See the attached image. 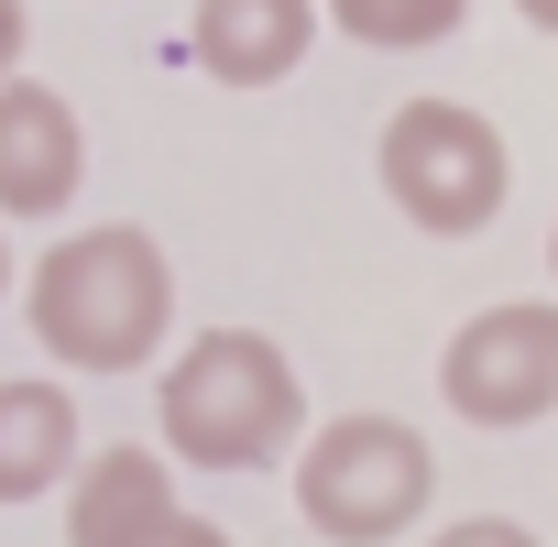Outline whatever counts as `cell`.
Returning <instances> with one entry per match:
<instances>
[{
	"mask_svg": "<svg viewBox=\"0 0 558 547\" xmlns=\"http://www.w3.org/2000/svg\"><path fill=\"white\" fill-rule=\"evenodd\" d=\"M23 318H34L45 362H66V373H154L165 340H175V263H165V241L132 230V219L66 230V241L34 263Z\"/></svg>",
	"mask_w": 558,
	"mask_h": 547,
	"instance_id": "6da1fadb",
	"label": "cell"
},
{
	"mask_svg": "<svg viewBox=\"0 0 558 547\" xmlns=\"http://www.w3.org/2000/svg\"><path fill=\"white\" fill-rule=\"evenodd\" d=\"M154 416H165V460L186 471H274L307 438V384L263 329H197L154 373Z\"/></svg>",
	"mask_w": 558,
	"mask_h": 547,
	"instance_id": "7a4b0ae2",
	"label": "cell"
},
{
	"mask_svg": "<svg viewBox=\"0 0 558 547\" xmlns=\"http://www.w3.org/2000/svg\"><path fill=\"white\" fill-rule=\"evenodd\" d=\"M427 503H438V449H427V427H405L384 405L329 416L296 449V514L329 547H395L427 525Z\"/></svg>",
	"mask_w": 558,
	"mask_h": 547,
	"instance_id": "3957f363",
	"label": "cell"
},
{
	"mask_svg": "<svg viewBox=\"0 0 558 547\" xmlns=\"http://www.w3.org/2000/svg\"><path fill=\"white\" fill-rule=\"evenodd\" d=\"M384 197L416 219V230H438V241H482L493 219H504V197H514V154H504V132L482 121V110H460V99H405L395 121H384Z\"/></svg>",
	"mask_w": 558,
	"mask_h": 547,
	"instance_id": "277c9868",
	"label": "cell"
},
{
	"mask_svg": "<svg viewBox=\"0 0 558 547\" xmlns=\"http://www.w3.org/2000/svg\"><path fill=\"white\" fill-rule=\"evenodd\" d=\"M438 394L460 427H536L558 405V307L514 296V307L460 318V340L438 351Z\"/></svg>",
	"mask_w": 558,
	"mask_h": 547,
	"instance_id": "5b68a950",
	"label": "cell"
},
{
	"mask_svg": "<svg viewBox=\"0 0 558 547\" xmlns=\"http://www.w3.org/2000/svg\"><path fill=\"white\" fill-rule=\"evenodd\" d=\"M88 186V132L56 88L0 77V219H66Z\"/></svg>",
	"mask_w": 558,
	"mask_h": 547,
	"instance_id": "8992f818",
	"label": "cell"
},
{
	"mask_svg": "<svg viewBox=\"0 0 558 547\" xmlns=\"http://www.w3.org/2000/svg\"><path fill=\"white\" fill-rule=\"evenodd\" d=\"M175 460L165 449H77L66 471V547H154L175 525Z\"/></svg>",
	"mask_w": 558,
	"mask_h": 547,
	"instance_id": "52a82bcc",
	"label": "cell"
},
{
	"mask_svg": "<svg viewBox=\"0 0 558 547\" xmlns=\"http://www.w3.org/2000/svg\"><path fill=\"white\" fill-rule=\"evenodd\" d=\"M307 45H318V0H197V23H186V56H197L219 88L296 77Z\"/></svg>",
	"mask_w": 558,
	"mask_h": 547,
	"instance_id": "ba28073f",
	"label": "cell"
},
{
	"mask_svg": "<svg viewBox=\"0 0 558 547\" xmlns=\"http://www.w3.org/2000/svg\"><path fill=\"white\" fill-rule=\"evenodd\" d=\"M77 471V394L45 373H0V503L66 493Z\"/></svg>",
	"mask_w": 558,
	"mask_h": 547,
	"instance_id": "9c48e42d",
	"label": "cell"
},
{
	"mask_svg": "<svg viewBox=\"0 0 558 547\" xmlns=\"http://www.w3.org/2000/svg\"><path fill=\"white\" fill-rule=\"evenodd\" d=\"M318 23H340L373 56H427V45H449L471 23V0H318Z\"/></svg>",
	"mask_w": 558,
	"mask_h": 547,
	"instance_id": "30bf717a",
	"label": "cell"
},
{
	"mask_svg": "<svg viewBox=\"0 0 558 547\" xmlns=\"http://www.w3.org/2000/svg\"><path fill=\"white\" fill-rule=\"evenodd\" d=\"M427 547H547L536 525H514V514H460V525H438Z\"/></svg>",
	"mask_w": 558,
	"mask_h": 547,
	"instance_id": "8fae6325",
	"label": "cell"
},
{
	"mask_svg": "<svg viewBox=\"0 0 558 547\" xmlns=\"http://www.w3.org/2000/svg\"><path fill=\"white\" fill-rule=\"evenodd\" d=\"M154 547H241V536H230V525H208V514H175Z\"/></svg>",
	"mask_w": 558,
	"mask_h": 547,
	"instance_id": "7c38bea8",
	"label": "cell"
},
{
	"mask_svg": "<svg viewBox=\"0 0 558 547\" xmlns=\"http://www.w3.org/2000/svg\"><path fill=\"white\" fill-rule=\"evenodd\" d=\"M23 45H34V23H23V0H0V77H23Z\"/></svg>",
	"mask_w": 558,
	"mask_h": 547,
	"instance_id": "4fadbf2b",
	"label": "cell"
},
{
	"mask_svg": "<svg viewBox=\"0 0 558 547\" xmlns=\"http://www.w3.org/2000/svg\"><path fill=\"white\" fill-rule=\"evenodd\" d=\"M514 12H525V23H536V34H558V0H514Z\"/></svg>",
	"mask_w": 558,
	"mask_h": 547,
	"instance_id": "5bb4252c",
	"label": "cell"
},
{
	"mask_svg": "<svg viewBox=\"0 0 558 547\" xmlns=\"http://www.w3.org/2000/svg\"><path fill=\"white\" fill-rule=\"evenodd\" d=\"M0 296H12V230H0Z\"/></svg>",
	"mask_w": 558,
	"mask_h": 547,
	"instance_id": "9a60e30c",
	"label": "cell"
},
{
	"mask_svg": "<svg viewBox=\"0 0 558 547\" xmlns=\"http://www.w3.org/2000/svg\"><path fill=\"white\" fill-rule=\"evenodd\" d=\"M547 274H558V241H547Z\"/></svg>",
	"mask_w": 558,
	"mask_h": 547,
	"instance_id": "2e32d148",
	"label": "cell"
}]
</instances>
